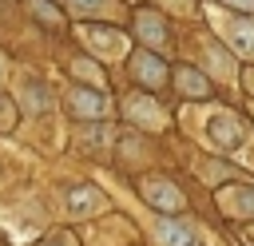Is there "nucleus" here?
Returning a JSON list of instances; mask_svg holds the SVG:
<instances>
[{"instance_id":"1","label":"nucleus","mask_w":254,"mask_h":246,"mask_svg":"<svg viewBox=\"0 0 254 246\" xmlns=\"http://www.w3.org/2000/svg\"><path fill=\"white\" fill-rule=\"evenodd\" d=\"M202 131H206V143L226 147V151H238V147L246 143V127H242L238 115H230V111H210Z\"/></svg>"},{"instance_id":"2","label":"nucleus","mask_w":254,"mask_h":246,"mask_svg":"<svg viewBox=\"0 0 254 246\" xmlns=\"http://www.w3.org/2000/svg\"><path fill=\"white\" fill-rule=\"evenodd\" d=\"M210 20H214V28L230 40L234 52H242V56L254 60V20H250V16H226V12L210 8Z\"/></svg>"},{"instance_id":"3","label":"nucleus","mask_w":254,"mask_h":246,"mask_svg":"<svg viewBox=\"0 0 254 246\" xmlns=\"http://www.w3.org/2000/svg\"><path fill=\"white\" fill-rule=\"evenodd\" d=\"M64 103H67V111L79 115V119H99V115H107L103 91H91V87H71V91L64 95Z\"/></svg>"},{"instance_id":"4","label":"nucleus","mask_w":254,"mask_h":246,"mask_svg":"<svg viewBox=\"0 0 254 246\" xmlns=\"http://www.w3.org/2000/svg\"><path fill=\"white\" fill-rule=\"evenodd\" d=\"M155 238H159L163 246H206V234H202L198 226H190V222H171V218H163V222L155 226Z\"/></svg>"},{"instance_id":"5","label":"nucleus","mask_w":254,"mask_h":246,"mask_svg":"<svg viewBox=\"0 0 254 246\" xmlns=\"http://www.w3.org/2000/svg\"><path fill=\"white\" fill-rule=\"evenodd\" d=\"M143 194L155 210H167V214H179L183 210V190L171 186L167 179H143Z\"/></svg>"},{"instance_id":"6","label":"nucleus","mask_w":254,"mask_h":246,"mask_svg":"<svg viewBox=\"0 0 254 246\" xmlns=\"http://www.w3.org/2000/svg\"><path fill=\"white\" fill-rule=\"evenodd\" d=\"M83 40L91 44V52L99 56H123L127 52V36L115 28H83Z\"/></svg>"},{"instance_id":"7","label":"nucleus","mask_w":254,"mask_h":246,"mask_svg":"<svg viewBox=\"0 0 254 246\" xmlns=\"http://www.w3.org/2000/svg\"><path fill=\"white\" fill-rule=\"evenodd\" d=\"M99 206H103V194H99L95 186H75V190H67V198H64L67 218H87V214H95Z\"/></svg>"},{"instance_id":"8","label":"nucleus","mask_w":254,"mask_h":246,"mask_svg":"<svg viewBox=\"0 0 254 246\" xmlns=\"http://www.w3.org/2000/svg\"><path fill=\"white\" fill-rule=\"evenodd\" d=\"M131 67H135L139 83H147V87H163V83H167V63H163L155 52H139V56L131 60Z\"/></svg>"},{"instance_id":"9","label":"nucleus","mask_w":254,"mask_h":246,"mask_svg":"<svg viewBox=\"0 0 254 246\" xmlns=\"http://www.w3.org/2000/svg\"><path fill=\"white\" fill-rule=\"evenodd\" d=\"M139 36H143V44L155 52V48H167V40H171V32H167V24L155 16V12H139Z\"/></svg>"},{"instance_id":"10","label":"nucleus","mask_w":254,"mask_h":246,"mask_svg":"<svg viewBox=\"0 0 254 246\" xmlns=\"http://www.w3.org/2000/svg\"><path fill=\"white\" fill-rule=\"evenodd\" d=\"M218 202L230 210V214H254V186H226L218 190Z\"/></svg>"},{"instance_id":"11","label":"nucleus","mask_w":254,"mask_h":246,"mask_svg":"<svg viewBox=\"0 0 254 246\" xmlns=\"http://www.w3.org/2000/svg\"><path fill=\"white\" fill-rule=\"evenodd\" d=\"M175 83H179L183 95H206V91H210V83H206L202 71H194V67H179V71H175Z\"/></svg>"},{"instance_id":"12","label":"nucleus","mask_w":254,"mask_h":246,"mask_svg":"<svg viewBox=\"0 0 254 246\" xmlns=\"http://www.w3.org/2000/svg\"><path fill=\"white\" fill-rule=\"evenodd\" d=\"M24 99L36 103V111L48 107V87H44V79H28V83H24Z\"/></svg>"},{"instance_id":"13","label":"nucleus","mask_w":254,"mask_h":246,"mask_svg":"<svg viewBox=\"0 0 254 246\" xmlns=\"http://www.w3.org/2000/svg\"><path fill=\"white\" fill-rule=\"evenodd\" d=\"M127 107H131V115H135V119H143V123H151V127H159V123H163V115H159V111H147V107H151L147 99H127Z\"/></svg>"},{"instance_id":"14","label":"nucleus","mask_w":254,"mask_h":246,"mask_svg":"<svg viewBox=\"0 0 254 246\" xmlns=\"http://www.w3.org/2000/svg\"><path fill=\"white\" fill-rule=\"evenodd\" d=\"M71 12H103L107 8V0H64Z\"/></svg>"},{"instance_id":"15","label":"nucleus","mask_w":254,"mask_h":246,"mask_svg":"<svg viewBox=\"0 0 254 246\" xmlns=\"http://www.w3.org/2000/svg\"><path fill=\"white\" fill-rule=\"evenodd\" d=\"M71 71H75L79 79H87V83H95V79H99V67H91L87 60H75V67H71Z\"/></svg>"},{"instance_id":"16","label":"nucleus","mask_w":254,"mask_h":246,"mask_svg":"<svg viewBox=\"0 0 254 246\" xmlns=\"http://www.w3.org/2000/svg\"><path fill=\"white\" fill-rule=\"evenodd\" d=\"M36 12H40V20H48V24H60V16H56V8H52V4H44V0H40V4H36Z\"/></svg>"},{"instance_id":"17","label":"nucleus","mask_w":254,"mask_h":246,"mask_svg":"<svg viewBox=\"0 0 254 246\" xmlns=\"http://www.w3.org/2000/svg\"><path fill=\"white\" fill-rule=\"evenodd\" d=\"M0 127H4V131L12 127V103H8V99H0Z\"/></svg>"},{"instance_id":"18","label":"nucleus","mask_w":254,"mask_h":246,"mask_svg":"<svg viewBox=\"0 0 254 246\" xmlns=\"http://www.w3.org/2000/svg\"><path fill=\"white\" fill-rule=\"evenodd\" d=\"M222 4H230V8H254V0H222Z\"/></svg>"},{"instance_id":"19","label":"nucleus","mask_w":254,"mask_h":246,"mask_svg":"<svg viewBox=\"0 0 254 246\" xmlns=\"http://www.w3.org/2000/svg\"><path fill=\"white\" fill-rule=\"evenodd\" d=\"M246 87H250V91H254V67H250V71H246Z\"/></svg>"},{"instance_id":"20","label":"nucleus","mask_w":254,"mask_h":246,"mask_svg":"<svg viewBox=\"0 0 254 246\" xmlns=\"http://www.w3.org/2000/svg\"><path fill=\"white\" fill-rule=\"evenodd\" d=\"M56 246H60V242H56Z\"/></svg>"}]
</instances>
